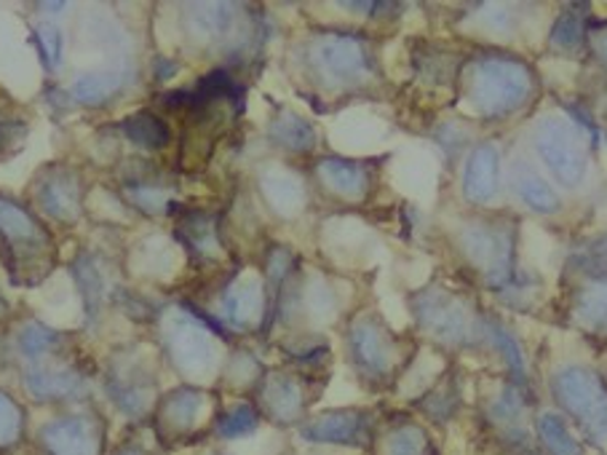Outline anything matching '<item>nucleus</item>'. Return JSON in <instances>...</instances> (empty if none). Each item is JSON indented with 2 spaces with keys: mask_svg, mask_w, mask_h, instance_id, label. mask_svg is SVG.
<instances>
[{
  "mask_svg": "<svg viewBox=\"0 0 607 455\" xmlns=\"http://www.w3.org/2000/svg\"><path fill=\"white\" fill-rule=\"evenodd\" d=\"M260 426V418L254 413L249 404H236V408H230L228 413L220 418V436L225 440H239V436H249L252 432H258Z\"/></svg>",
  "mask_w": 607,
  "mask_h": 455,
  "instance_id": "nucleus-27",
  "label": "nucleus"
},
{
  "mask_svg": "<svg viewBox=\"0 0 607 455\" xmlns=\"http://www.w3.org/2000/svg\"><path fill=\"white\" fill-rule=\"evenodd\" d=\"M535 151L543 159V164L556 174V180L565 185H578L586 177V151L578 132L571 121L562 116H546L538 121Z\"/></svg>",
  "mask_w": 607,
  "mask_h": 455,
  "instance_id": "nucleus-5",
  "label": "nucleus"
},
{
  "mask_svg": "<svg viewBox=\"0 0 607 455\" xmlns=\"http://www.w3.org/2000/svg\"><path fill=\"white\" fill-rule=\"evenodd\" d=\"M463 249L490 284H506L514 268V236L498 226H474L463 230Z\"/></svg>",
  "mask_w": 607,
  "mask_h": 455,
  "instance_id": "nucleus-7",
  "label": "nucleus"
},
{
  "mask_svg": "<svg viewBox=\"0 0 607 455\" xmlns=\"http://www.w3.org/2000/svg\"><path fill=\"white\" fill-rule=\"evenodd\" d=\"M260 191L273 212L284 217H295L303 212L308 193H305L303 180L295 172H286L281 166H271L260 174Z\"/></svg>",
  "mask_w": 607,
  "mask_h": 455,
  "instance_id": "nucleus-14",
  "label": "nucleus"
},
{
  "mask_svg": "<svg viewBox=\"0 0 607 455\" xmlns=\"http://www.w3.org/2000/svg\"><path fill=\"white\" fill-rule=\"evenodd\" d=\"M185 234H187V239L193 241V245L202 249V252H206V249H212L217 245L215 226H212V220H206V217H196V220L187 223Z\"/></svg>",
  "mask_w": 607,
  "mask_h": 455,
  "instance_id": "nucleus-35",
  "label": "nucleus"
},
{
  "mask_svg": "<svg viewBox=\"0 0 607 455\" xmlns=\"http://www.w3.org/2000/svg\"><path fill=\"white\" fill-rule=\"evenodd\" d=\"M116 455H142L140 451H131V447H127V451H118Z\"/></svg>",
  "mask_w": 607,
  "mask_h": 455,
  "instance_id": "nucleus-40",
  "label": "nucleus"
},
{
  "mask_svg": "<svg viewBox=\"0 0 607 455\" xmlns=\"http://www.w3.org/2000/svg\"><path fill=\"white\" fill-rule=\"evenodd\" d=\"M0 245L14 277H24V282L43 279L48 263L54 258L52 236L46 228L19 204L0 198Z\"/></svg>",
  "mask_w": 607,
  "mask_h": 455,
  "instance_id": "nucleus-2",
  "label": "nucleus"
},
{
  "mask_svg": "<svg viewBox=\"0 0 607 455\" xmlns=\"http://www.w3.org/2000/svg\"><path fill=\"white\" fill-rule=\"evenodd\" d=\"M17 343H19V351H22L24 357L37 359L54 346V333L48 327H43V324L28 322L22 329H19Z\"/></svg>",
  "mask_w": 607,
  "mask_h": 455,
  "instance_id": "nucleus-29",
  "label": "nucleus"
},
{
  "mask_svg": "<svg viewBox=\"0 0 607 455\" xmlns=\"http://www.w3.org/2000/svg\"><path fill=\"white\" fill-rule=\"evenodd\" d=\"M123 134L131 145L142 148V151H164L172 142V132H169L164 118L153 113H134L121 123Z\"/></svg>",
  "mask_w": 607,
  "mask_h": 455,
  "instance_id": "nucleus-19",
  "label": "nucleus"
},
{
  "mask_svg": "<svg viewBox=\"0 0 607 455\" xmlns=\"http://www.w3.org/2000/svg\"><path fill=\"white\" fill-rule=\"evenodd\" d=\"M262 404L277 421H295L300 410H303V391L290 376L273 372V376L265 378V386H262Z\"/></svg>",
  "mask_w": 607,
  "mask_h": 455,
  "instance_id": "nucleus-18",
  "label": "nucleus"
},
{
  "mask_svg": "<svg viewBox=\"0 0 607 455\" xmlns=\"http://www.w3.org/2000/svg\"><path fill=\"white\" fill-rule=\"evenodd\" d=\"M262 305H265V290H262L260 279H247L239 282L234 290L228 292L223 303L225 322L234 324V327L247 329L262 316Z\"/></svg>",
  "mask_w": 607,
  "mask_h": 455,
  "instance_id": "nucleus-15",
  "label": "nucleus"
},
{
  "mask_svg": "<svg viewBox=\"0 0 607 455\" xmlns=\"http://www.w3.org/2000/svg\"><path fill=\"white\" fill-rule=\"evenodd\" d=\"M514 191L530 209L541 212V215H554V212L560 209V196H556V193L549 188L546 180H543L541 174H535L530 166H517Z\"/></svg>",
  "mask_w": 607,
  "mask_h": 455,
  "instance_id": "nucleus-21",
  "label": "nucleus"
},
{
  "mask_svg": "<svg viewBox=\"0 0 607 455\" xmlns=\"http://www.w3.org/2000/svg\"><path fill=\"white\" fill-rule=\"evenodd\" d=\"M313 59L318 71L335 84H359L372 73V57H369L365 41L354 35H327L316 41Z\"/></svg>",
  "mask_w": 607,
  "mask_h": 455,
  "instance_id": "nucleus-8",
  "label": "nucleus"
},
{
  "mask_svg": "<svg viewBox=\"0 0 607 455\" xmlns=\"http://www.w3.org/2000/svg\"><path fill=\"white\" fill-rule=\"evenodd\" d=\"M35 39L46 67L56 71V67L62 65V33L54 28V24H41V28L35 30Z\"/></svg>",
  "mask_w": 607,
  "mask_h": 455,
  "instance_id": "nucleus-32",
  "label": "nucleus"
},
{
  "mask_svg": "<svg viewBox=\"0 0 607 455\" xmlns=\"http://www.w3.org/2000/svg\"><path fill=\"white\" fill-rule=\"evenodd\" d=\"M418 322L431 338L444 343H463L471 338V314L466 303L453 292L431 286L412 301Z\"/></svg>",
  "mask_w": 607,
  "mask_h": 455,
  "instance_id": "nucleus-6",
  "label": "nucleus"
},
{
  "mask_svg": "<svg viewBox=\"0 0 607 455\" xmlns=\"http://www.w3.org/2000/svg\"><path fill=\"white\" fill-rule=\"evenodd\" d=\"M28 389L37 399H65L80 391V380L71 370H35L28 372Z\"/></svg>",
  "mask_w": 607,
  "mask_h": 455,
  "instance_id": "nucleus-25",
  "label": "nucleus"
},
{
  "mask_svg": "<svg viewBox=\"0 0 607 455\" xmlns=\"http://www.w3.org/2000/svg\"><path fill=\"white\" fill-rule=\"evenodd\" d=\"M37 207L52 215L59 223H75L80 217V204H84V188L80 177L71 170L52 166L37 177L35 185Z\"/></svg>",
  "mask_w": 607,
  "mask_h": 455,
  "instance_id": "nucleus-10",
  "label": "nucleus"
},
{
  "mask_svg": "<svg viewBox=\"0 0 607 455\" xmlns=\"http://www.w3.org/2000/svg\"><path fill=\"white\" fill-rule=\"evenodd\" d=\"M369 434V415L361 410H332L311 418L303 426V436L308 442L322 445H350L361 447Z\"/></svg>",
  "mask_w": 607,
  "mask_h": 455,
  "instance_id": "nucleus-11",
  "label": "nucleus"
},
{
  "mask_svg": "<svg viewBox=\"0 0 607 455\" xmlns=\"http://www.w3.org/2000/svg\"><path fill=\"white\" fill-rule=\"evenodd\" d=\"M318 174L324 185L343 198H361L369 191V172L359 161L324 159L318 161Z\"/></svg>",
  "mask_w": 607,
  "mask_h": 455,
  "instance_id": "nucleus-16",
  "label": "nucleus"
},
{
  "mask_svg": "<svg viewBox=\"0 0 607 455\" xmlns=\"http://www.w3.org/2000/svg\"><path fill=\"white\" fill-rule=\"evenodd\" d=\"M187 24L204 39H220L234 24V6L230 3H193L187 6Z\"/></svg>",
  "mask_w": 607,
  "mask_h": 455,
  "instance_id": "nucleus-24",
  "label": "nucleus"
},
{
  "mask_svg": "<svg viewBox=\"0 0 607 455\" xmlns=\"http://www.w3.org/2000/svg\"><path fill=\"white\" fill-rule=\"evenodd\" d=\"M204 410V394L198 389H174L164 402H161L159 418L169 432H191L198 423Z\"/></svg>",
  "mask_w": 607,
  "mask_h": 455,
  "instance_id": "nucleus-17",
  "label": "nucleus"
},
{
  "mask_svg": "<svg viewBox=\"0 0 607 455\" xmlns=\"http://www.w3.org/2000/svg\"><path fill=\"white\" fill-rule=\"evenodd\" d=\"M554 397L592 440L607 442V386L586 367H562L554 376Z\"/></svg>",
  "mask_w": 607,
  "mask_h": 455,
  "instance_id": "nucleus-3",
  "label": "nucleus"
},
{
  "mask_svg": "<svg viewBox=\"0 0 607 455\" xmlns=\"http://www.w3.org/2000/svg\"><path fill=\"white\" fill-rule=\"evenodd\" d=\"M3 311H6V303H3V301H0V314H3Z\"/></svg>",
  "mask_w": 607,
  "mask_h": 455,
  "instance_id": "nucleus-41",
  "label": "nucleus"
},
{
  "mask_svg": "<svg viewBox=\"0 0 607 455\" xmlns=\"http://www.w3.org/2000/svg\"><path fill=\"white\" fill-rule=\"evenodd\" d=\"M348 346L359 370L369 378H386L397 365V340L380 322L359 319L350 327Z\"/></svg>",
  "mask_w": 607,
  "mask_h": 455,
  "instance_id": "nucleus-9",
  "label": "nucleus"
},
{
  "mask_svg": "<svg viewBox=\"0 0 607 455\" xmlns=\"http://www.w3.org/2000/svg\"><path fill=\"white\" fill-rule=\"evenodd\" d=\"M308 305H311V311L316 316H327L329 314V308H332V295H329V286L327 284H322V282H316L311 286V292H308Z\"/></svg>",
  "mask_w": 607,
  "mask_h": 455,
  "instance_id": "nucleus-37",
  "label": "nucleus"
},
{
  "mask_svg": "<svg viewBox=\"0 0 607 455\" xmlns=\"http://www.w3.org/2000/svg\"><path fill=\"white\" fill-rule=\"evenodd\" d=\"M538 434H541V442L552 455H584L581 442L571 434V429L565 426L560 415L543 413L538 418Z\"/></svg>",
  "mask_w": 607,
  "mask_h": 455,
  "instance_id": "nucleus-26",
  "label": "nucleus"
},
{
  "mask_svg": "<svg viewBox=\"0 0 607 455\" xmlns=\"http://www.w3.org/2000/svg\"><path fill=\"white\" fill-rule=\"evenodd\" d=\"M127 80V73L123 71H99V73H86L73 84L71 95L75 102L80 105H99L108 102V99L116 95L118 89Z\"/></svg>",
  "mask_w": 607,
  "mask_h": 455,
  "instance_id": "nucleus-22",
  "label": "nucleus"
},
{
  "mask_svg": "<svg viewBox=\"0 0 607 455\" xmlns=\"http://www.w3.org/2000/svg\"><path fill=\"white\" fill-rule=\"evenodd\" d=\"M487 329H490V338L498 343V348H500V351H503L506 357H509V365L514 367L517 372H522V357H519L517 340L511 338V335L506 333V329H500L498 324H490V322H487Z\"/></svg>",
  "mask_w": 607,
  "mask_h": 455,
  "instance_id": "nucleus-36",
  "label": "nucleus"
},
{
  "mask_svg": "<svg viewBox=\"0 0 607 455\" xmlns=\"http://www.w3.org/2000/svg\"><path fill=\"white\" fill-rule=\"evenodd\" d=\"M271 137L277 145L286 148L292 153L313 151V145H316V129H313V123L297 113H286V110L273 118Z\"/></svg>",
  "mask_w": 607,
  "mask_h": 455,
  "instance_id": "nucleus-20",
  "label": "nucleus"
},
{
  "mask_svg": "<svg viewBox=\"0 0 607 455\" xmlns=\"http://www.w3.org/2000/svg\"><path fill=\"white\" fill-rule=\"evenodd\" d=\"M75 273H78V284L80 290H84L86 303H97L99 297H102V277H99V268L97 263H91V260H78V266H75Z\"/></svg>",
  "mask_w": 607,
  "mask_h": 455,
  "instance_id": "nucleus-34",
  "label": "nucleus"
},
{
  "mask_svg": "<svg viewBox=\"0 0 607 455\" xmlns=\"http://www.w3.org/2000/svg\"><path fill=\"white\" fill-rule=\"evenodd\" d=\"M498 166L500 155L498 148L485 142V145L474 148L466 161V172H463V196L471 204H487L492 202L498 191Z\"/></svg>",
  "mask_w": 607,
  "mask_h": 455,
  "instance_id": "nucleus-13",
  "label": "nucleus"
},
{
  "mask_svg": "<svg viewBox=\"0 0 607 455\" xmlns=\"http://www.w3.org/2000/svg\"><path fill=\"white\" fill-rule=\"evenodd\" d=\"M533 71L524 62L490 54L474 62L468 102L479 116L498 118L514 113L533 95Z\"/></svg>",
  "mask_w": 607,
  "mask_h": 455,
  "instance_id": "nucleus-1",
  "label": "nucleus"
},
{
  "mask_svg": "<svg viewBox=\"0 0 607 455\" xmlns=\"http://www.w3.org/2000/svg\"><path fill=\"white\" fill-rule=\"evenodd\" d=\"M43 445L52 455H99V434L91 418H59L43 429Z\"/></svg>",
  "mask_w": 607,
  "mask_h": 455,
  "instance_id": "nucleus-12",
  "label": "nucleus"
},
{
  "mask_svg": "<svg viewBox=\"0 0 607 455\" xmlns=\"http://www.w3.org/2000/svg\"><path fill=\"white\" fill-rule=\"evenodd\" d=\"M592 43H594V52H597V57L603 59L605 67H607V24L603 30H599V33L592 35Z\"/></svg>",
  "mask_w": 607,
  "mask_h": 455,
  "instance_id": "nucleus-39",
  "label": "nucleus"
},
{
  "mask_svg": "<svg viewBox=\"0 0 607 455\" xmlns=\"http://www.w3.org/2000/svg\"><path fill=\"white\" fill-rule=\"evenodd\" d=\"M164 338L169 357L187 378L204 380L217 370L215 335L196 316L185 314V311H172L166 316Z\"/></svg>",
  "mask_w": 607,
  "mask_h": 455,
  "instance_id": "nucleus-4",
  "label": "nucleus"
},
{
  "mask_svg": "<svg viewBox=\"0 0 607 455\" xmlns=\"http://www.w3.org/2000/svg\"><path fill=\"white\" fill-rule=\"evenodd\" d=\"M19 127H22V123L11 121L9 116H3V113H0V155H3L6 151H9V148L14 145V142L22 140L24 129H19Z\"/></svg>",
  "mask_w": 607,
  "mask_h": 455,
  "instance_id": "nucleus-38",
  "label": "nucleus"
},
{
  "mask_svg": "<svg viewBox=\"0 0 607 455\" xmlns=\"http://www.w3.org/2000/svg\"><path fill=\"white\" fill-rule=\"evenodd\" d=\"M429 453V436L418 426H402L391 432L386 442V455H425Z\"/></svg>",
  "mask_w": 607,
  "mask_h": 455,
  "instance_id": "nucleus-28",
  "label": "nucleus"
},
{
  "mask_svg": "<svg viewBox=\"0 0 607 455\" xmlns=\"http://www.w3.org/2000/svg\"><path fill=\"white\" fill-rule=\"evenodd\" d=\"M573 316L592 333L607 335V282H589L575 297Z\"/></svg>",
  "mask_w": 607,
  "mask_h": 455,
  "instance_id": "nucleus-23",
  "label": "nucleus"
},
{
  "mask_svg": "<svg viewBox=\"0 0 607 455\" xmlns=\"http://www.w3.org/2000/svg\"><path fill=\"white\" fill-rule=\"evenodd\" d=\"M22 432V413H19L17 402L0 391V445L14 442Z\"/></svg>",
  "mask_w": 607,
  "mask_h": 455,
  "instance_id": "nucleus-33",
  "label": "nucleus"
},
{
  "mask_svg": "<svg viewBox=\"0 0 607 455\" xmlns=\"http://www.w3.org/2000/svg\"><path fill=\"white\" fill-rule=\"evenodd\" d=\"M131 202L137 204L142 212H148V215H164L174 207L172 196H169L166 191L161 188H148V185H137V188L129 191Z\"/></svg>",
  "mask_w": 607,
  "mask_h": 455,
  "instance_id": "nucleus-30",
  "label": "nucleus"
},
{
  "mask_svg": "<svg viewBox=\"0 0 607 455\" xmlns=\"http://www.w3.org/2000/svg\"><path fill=\"white\" fill-rule=\"evenodd\" d=\"M581 41H584V20L573 14L560 17V22H556L552 33L554 46L565 48V52H573V48L581 46Z\"/></svg>",
  "mask_w": 607,
  "mask_h": 455,
  "instance_id": "nucleus-31",
  "label": "nucleus"
}]
</instances>
